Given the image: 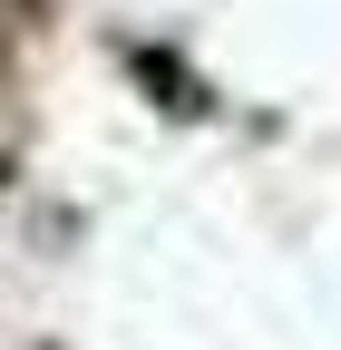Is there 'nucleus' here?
<instances>
[{"mask_svg": "<svg viewBox=\"0 0 341 350\" xmlns=\"http://www.w3.org/2000/svg\"><path fill=\"white\" fill-rule=\"evenodd\" d=\"M39 10H49V0H20V20H39Z\"/></svg>", "mask_w": 341, "mask_h": 350, "instance_id": "obj_1", "label": "nucleus"}]
</instances>
